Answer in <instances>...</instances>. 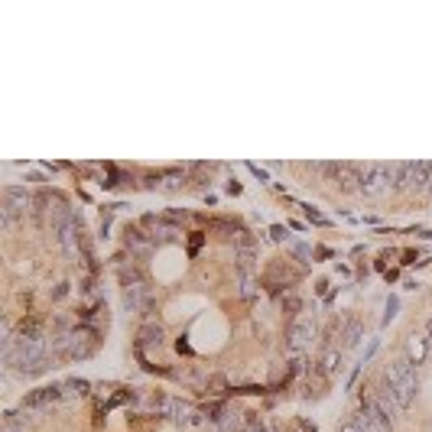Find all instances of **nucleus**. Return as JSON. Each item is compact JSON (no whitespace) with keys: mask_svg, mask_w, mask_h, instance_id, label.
Listing matches in <instances>:
<instances>
[{"mask_svg":"<svg viewBox=\"0 0 432 432\" xmlns=\"http://www.w3.org/2000/svg\"><path fill=\"white\" fill-rule=\"evenodd\" d=\"M383 387L396 396L403 409L416 400V390H419V374H416V364H409L406 358H393L383 367Z\"/></svg>","mask_w":432,"mask_h":432,"instance_id":"nucleus-1","label":"nucleus"},{"mask_svg":"<svg viewBox=\"0 0 432 432\" xmlns=\"http://www.w3.org/2000/svg\"><path fill=\"white\" fill-rule=\"evenodd\" d=\"M400 185V163H367L361 169V192L364 195H383Z\"/></svg>","mask_w":432,"mask_h":432,"instance_id":"nucleus-2","label":"nucleus"},{"mask_svg":"<svg viewBox=\"0 0 432 432\" xmlns=\"http://www.w3.org/2000/svg\"><path fill=\"white\" fill-rule=\"evenodd\" d=\"M4 228H10L17 218H36V195L26 192L23 185H7L4 189V205H0Z\"/></svg>","mask_w":432,"mask_h":432,"instance_id":"nucleus-3","label":"nucleus"},{"mask_svg":"<svg viewBox=\"0 0 432 432\" xmlns=\"http://www.w3.org/2000/svg\"><path fill=\"white\" fill-rule=\"evenodd\" d=\"M432 163H400V189L406 192H429Z\"/></svg>","mask_w":432,"mask_h":432,"instance_id":"nucleus-4","label":"nucleus"},{"mask_svg":"<svg viewBox=\"0 0 432 432\" xmlns=\"http://www.w3.org/2000/svg\"><path fill=\"white\" fill-rule=\"evenodd\" d=\"M348 422H351V426L358 429V432H390V426H393V422H390L387 416L377 413V409H374V406H367V403H361V409H358V413H354Z\"/></svg>","mask_w":432,"mask_h":432,"instance_id":"nucleus-5","label":"nucleus"},{"mask_svg":"<svg viewBox=\"0 0 432 432\" xmlns=\"http://www.w3.org/2000/svg\"><path fill=\"white\" fill-rule=\"evenodd\" d=\"M123 309L127 312H143V315L153 312V290L147 286V279L133 283V286H123Z\"/></svg>","mask_w":432,"mask_h":432,"instance_id":"nucleus-6","label":"nucleus"},{"mask_svg":"<svg viewBox=\"0 0 432 432\" xmlns=\"http://www.w3.org/2000/svg\"><path fill=\"white\" fill-rule=\"evenodd\" d=\"M140 228L147 231L150 237H153V244H169V241H176L179 237V228H176L169 218H156V215H147L140 221Z\"/></svg>","mask_w":432,"mask_h":432,"instance_id":"nucleus-7","label":"nucleus"},{"mask_svg":"<svg viewBox=\"0 0 432 432\" xmlns=\"http://www.w3.org/2000/svg\"><path fill=\"white\" fill-rule=\"evenodd\" d=\"M315 338V322L312 319H296L290 325V332H286V348L290 351H303V348L312 345Z\"/></svg>","mask_w":432,"mask_h":432,"instance_id":"nucleus-8","label":"nucleus"},{"mask_svg":"<svg viewBox=\"0 0 432 432\" xmlns=\"http://www.w3.org/2000/svg\"><path fill=\"white\" fill-rule=\"evenodd\" d=\"M123 244H127V250L133 253V257H147L150 247H153V237H150L140 224H127V228H123Z\"/></svg>","mask_w":432,"mask_h":432,"instance_id":"nucleus-9","label":"nucleus"},{"mask_svg":"<svg viewBox=\"0 0 432 432\" xmlns=\"http://www.w3.org/2000/svg\"><path fill=\"white\" fill-rule=\"evenodd\" d=\"M328 335H338V348H341V351H348V348H354L361 338H364V325H361L358 319H345L341 325H335Z\"/></svg>","mask_w":432,"mask_h":432,"instance_id":"nucleus-10","label":"nucleus"},{"mask_svg":"<svg viewBox=\"0 0 432 432\" xmlns=\"http://www.w3.org/2000/svg\"><path fill=\"white\" fill-rule=\"evenodd\" d=\"M429 351H432V341H429V335H409L406 338V348H403V358L409 361V364H426V358H429Z\"/></svg>","mask_w":432,"mask_h":432,"instance_id":"nucleus-11","label":"nucleus"},{"mask_svg":"<svg viewBox=\"0 0 432 432\" xmlns=\"http://www.w3.org/2000/svg\"><path fill=\"white\" fill-rule=\"evenodd\" d=\"M59 400H62V387L52 383V387H39V390H33V393H26L23 396V409H43V406L59 403Z\"/></svg>","mask_w":432,"mask_h":432,"instance_id":"nucleus-12","label":"nucleus"},{"mask_svg":"<svg viewBox=\"0 0 432 432\" xmlns=\"http://www.w3.org/2000/svg\"><path fill=\"white\" fill-rule=\"evenodd\" d=\"M160 345H163V328L156 325V322H147V325H140V332H136V351L160 348Z\"/></svg>","mask_w":432,"mask_h":432,"instance_id":"nucleus-13","label":"nucleus"},{"mask_svg":"<svg viewBox=\"0 0 432 432\" xmlns=\"http://www.w3.org/2000/svg\"><path fill=\"white\" fill-rule=\"evenodd\" d=\"M78 322H81V325H88V328H98V332H101V325H107V306H104V303H94V306L81 309V312H78Z\"/></svg>","mask_w":432,"mask_h":432,"instance_id":"nucleus-14","label":"nucleus"},{"mask_svg":"<svg viewBox=\"0 0 432 432\" xmlns=\"http://www.w3.org/2000/svg\"><path fill=\"white\" fill-rule=\"evenodd\" d=\"M319 367L325 370V377H328V374H341V370H345V351H341V348H332V351L322 358Z\"/></svg>","mask_w":432,"mask_h":432,"instance_id":"nucleus-15","label":"nucleus"},{"mask_svg":"<svg viewBox=\"0 0 432 432\" xmlns=\"http://www.w3.org/2000/svg\"><path fill=\"white\" fill-rule=\"evenodd\" d=\"M59 387H62V400H72V396H85L88 390H91V383L78 380V377H68V380L59 383Z\"/></svg>","mask_w":432,"mask_h":432,"instance_id":"nucleus-16","label":"nucleus"},{"mask_svg":"<svg viewBox=\"0 0 432 432\" xmlns=\"http://www.w3.org/2000/svg\"><path fill=\"white\" fill-rule=\"evenodd\" d=\"M237 296L241 299H247V303H250L253 296H257V279H253V273H237Z\"/></svg>","mask_w":432,"mask_h":432,"instance_id":"nucleus-17","label":"nucleus"},{"mask_svg":"<svg viewBox=\"0 0 432 432\" xmlns=\"http://www.w3.org/2000/svg\"><path fill=\"white\" fill-rule=\"evenodd\" d=\"M120 276V286H133V283H143V273L136 270V266H120L117 270Z\"/></svg>","mask_w":432,"mask_h":432,"instance_id":"nucleus-18","label":"nucleus"},{"mask_svg":"<svg viewBox=\"0 0 432 432\" xmlns=\"http://www.w3.org/2000/svg\"><path fill=\"white\" fill-rule=\"evenodd\" d=\"M224 387H228V380H224V377H211V380H208V393H211V396H221Z\"/></svg>","mask_w":432,"mask_h":432,"instance_id":"nucleus-19","label":"nucleus"},{"mask_svg":"<svg viewBox=\"0 0 432 432\" xmlns=\"http://www.w3.org/2000/svg\"><path fill=\"white\" fill-rule=\"evenodd\" d=\"M396 309H400V299H396V296H390V299H387V312H383V322H390V319H393V315H396Z\"/></svg>","mask_w":432,"mask_h":432,"instance_id":"nucleus-20","label":"nucleus"},{"mask_svg":"<svg viewBox=\"0 0 432 432\" xmlns=\"http://www.w3.org/2000/svg\"><path fill=\"white\" fill-rule=\"evenodd\" d=\"M283 309H290V312H299V296H296V293H290V296L283 299Z\"/></svg>","mask_w":432,"mask_h":432,"instance_id":"nucleus-21","label":"nucleus"},{"mask_svg":"<svg viewBox=\"0 0 432 432\" xmlns=\"http://www.w3.org/2000/svg\"><path fill=\"white\" fill-rule=\"evenodd\" d=\"M309 211V221H315V224H328V218L325 215H319V211H312V208H306Z\"/></svg>","mask_w":432,"mask_h":432,"instance_id":"nucleus-22","label":"nucleus"},{"mask_svg":"<svg viewBox=\"0 0 432 432\" xmlns=\"http://www.w3.org/2000/svg\"><path fill=\"white\" fill-rule=\"evenodd\" d=\"M270 237H273V241H286V228H279V224H276V228H270Z\"/></svg>","mask_w":432,"mask_h":432,"instance_id":"nucleus-23","label":"nucleus"},{"mask_svg":"<svg viewBox=\"0 0 432 432\" xmlns=\"http://www.w3.org/2000/svg\"><path fill=\"white\" fill-rule=\"evenodd\" d=\"M293 250H296V257H303V260H309V257H312V250H309L306 244H296Z\"/></svg>","mask_w":432,"mask_h":432,"instance_id":"nucleus-24","label":"nucleus"},{"mask_svg":"<svg viewBox=\"0 0 432 432\" xmlns=\"http://www.w3.org/2000/svg\"><path fill=\"white\" fill-rule=\"evenodd\" d=\"M247 169H250V173H253V176H257V179H260V182H266V169H260V166H253V163H250V166H247Z\"/></svg>","mask_w":432,"mask_h":432,"instance_id":"nucleus-25","label":"nucleus"},{"mask_svg":"<svg viewBox=\"0 0 432 432\" xmlns=\"http://www.w3.org/2000/svg\"><path fill=\"white\" fill-rule=\"evenodd\" d=\"M4 432H26V429H17V426H4Z\"/></svg>","mask_w":432,"mask_h":432,"instance_id":"nucleus-26","label":"nucleus"},{"mask_svg":"<svg viewBox=\"0 0 432 432\" xmlns=\"http://www.w3.org/2000/svg\"><path fill=\"white\" fill-rule=\"evenodd\" d=\"M341 432H358V429H354V426H351V422H345V429H341Z\"/></svg>","mask_w":432,"mask_h":432,"instance_id":"nucleus-27","label":"nucleus"},{"mask_svg":"<svg viewBox=\"0 0 432 432\" xmlns=\"http://www.w3.org/2000/svg\"><path fill=\"white\" fill-rule=\"evenodd\" d=\"M429 341H432V322H429Z\"/></svg>","mask_w":432,"mask_h":432,"instance_id":"nucleus-28","label":"nucleus"},{"mask_svg":"<svg viewBox=\"0 0 432 432\" xmlns=\"http://www.w3.org/2000/svg\"><path fill=\"white\" fill-rule=\"evenodd\" d=\"M429 195H432V179H429Z\"/></svg>","mask_w":432,"mask_h":432,"instance_id":"nucleus-29","label":"nucleus"}]
</instances>
